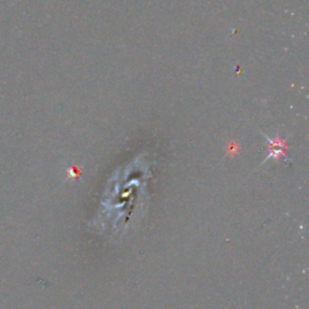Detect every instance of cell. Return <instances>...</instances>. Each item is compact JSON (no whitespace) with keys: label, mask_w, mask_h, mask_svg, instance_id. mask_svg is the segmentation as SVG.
<instances>
[{"label":"cell","mask_w":309,"mask_h":309,"mask_svg":"<svg viewBox=\"0 0 309 309\" xmlns=\"http://www.w3.org/2000/svg\"><path fill=\"white\" fill-rule=\"evenodd\" d=\"M270 141V154L268 158H279L286 156V144L282 139H268Z\"/></svg>","instance_id":"obj_1"}]
</instances>
